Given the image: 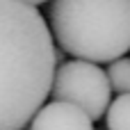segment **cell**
<instances>
[{"label":"cell","mask_w":130,"mask_h":130,"mask_svg":"<svg viewBox=\"0 0 130 130\" xmlns=\"http://www.w3.org/2000/svg\"><path fill=\"white\" fill-rule=\"evenodd\" d=\"M55 43L41 11L0 0V130H23L46 103L55 75Z\"/></svg>","instance_id":"cell-1"},{"label":"cell","mask_w":130,"mask_h":130,"mask_svg":"<svg viewBox=\"0 0 130 130\" xmlns=\"http://www.w3.org/2000/svg\"><path fill=\"white\" fill-rule=\"evenodd\" d=\"M48 23L75 59L98 64L130 53V0H50Z\"/></svg>","instance_id":"cell-2"},{"label":"cell","mask_w":130,"mask_h":130,"mask_svg":"<svg viewBox=\"0 0 130 130\" xmlns=\"http://www.w3.org/2000/svg\"><path fill=\"white\" fill-rule=\"evenodd\" d=\"M50 96L53 101L78 105L91 117V121H98L110 107L112 85L107 71H103L98 64L87 59H71L55 69Z\"/></svg>","instance_id":"cell-3"},{"label":"cell","mask_w":130,"mask_h":130,"mask_svg":"<svg viewBox=\"0 0 130 130\" xmlns=\"http://www.w3.org/2000/svg\"><path fill=\"white\" fill-rule=\"evenodd\" d=\"M30 130H94L91 117L73 103L50 101L32 117Z\"/></svg>","instance_id":"cell-4"},{"label":"cell","mask_w":130,"mask_h":130,"mask_svg":"<svg viewBox=\"0 0 130 130\" xmlns=\"http://www.w3.org/2000/svg\"><path fill=\"white\" fill-rule=\"evenodd\" d=\"M107 130H130V94H119L107 112H105Z\"/></svg>","instance_id":"cell-5"},{"label":"cell","mask_w":130,"mask_h":130,"mask_svg":"<svg viewBox=\"0 0 130 130\" xmlns=\"http://www.w3.org/2000/svg\"><path fill=\"white\" fill-rule=\"evenodd\" d=\"M107 78H110L112 91L130 94V57H119V59L110 62Z\"/></svg>","instance_id":"cell-6"},{"label":"cell","mask_w":130,"mask_h":130,"mask_svg":"<svg viewBox=\"0 0 130 130\" xmlns=\"http://www.w3.org/2000/svg\"><path fill=\"white\" fill-rule=\"evenodd\" d=\"M23 2H30V5L37 7V5H43V2H48V0H23Z\"/></svg>","instance_id":"cell-7"},{"label":"cell","mask_w":130,"mask_h":130,"mask_svg":"<svg viewBox=\"0 0 130 130\" xmlns=\"http://www.w3.org/2000/svg\"><path fill=\"white\" fill-rule=\"evenodd\" d=\"M23 130H27V128H23Z\"/></svg>","instance_id":"cell-8"}]
</instances>
